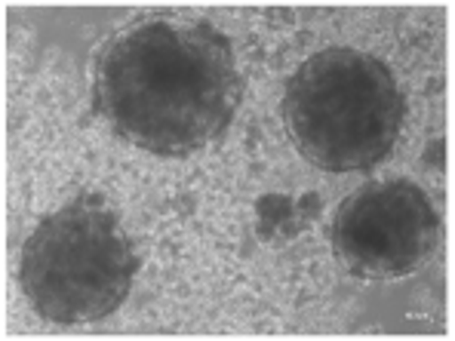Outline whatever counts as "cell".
Listing matches in <instances>:
<instances>
[{"label": "cell", "instance_id": "obj_1", "mask_svg": "<svg viewBox=\"0 0 455 341\" xmlns=\"http://www.w3.org/2000/svg\"><path fill=\"white\" fill-rule=\"evenodd\" d=\"M243 96L231 40L210 22H145L102 46L92 105L130 145L160 157L222 136Z\"/></svg>", "mask_w": 455, "mask_h": 341}, {"label": "cell", "instance_id": "obj_2", "mask_svg": "<svg viewBox=\"0 0 455 341\" xmlns=\"http://www.w3.org/2000/svg\"><path fill=\"white\" fill-rule=\"evenodd\" d=\"M406 102L391 68L332 46L305 59L283 92V123L305 160L326 172L372 170L403 130Z\"/></svg>", "mask_w": 455, "mask_h": 341}, {"label": "cell", "instance_id": "obj_3", "mask_svg": "<svg viewBox=\"0 0 455 341\" xmlns=\"http://www.w3.org/2000/svg\"><path fill=\"white\" fill-rule=\"evenodd\" d=\"M136 271L139 256L117 212L86 191L37 222L22 246L19 286L44 320L92 323L126 302Z\"/></svg>", "mask_w": 455, "mask_h": 341}, {"label": "cell", "instance_id": "obj_4", "mask_svg": "<svg viewBox=\"0 0 455 341\" xmlns=\"http://www.w3.org/2000/svg\"><path fill=\"white\" fill-rule=\"evenodd\" d=\"M330 240L336 258L354 277L400 280L434 256L440 216L427 194L406 178L366 182L341 200Z\"/></svg>", "mask_w": 455, "mask_h": 341}, {"label": "cell", "instance_id": "obj_5", "mask_svg": "<svg viewBox=\"0 0 455 341\" xmlns=\"http://www.w3.org/2000/svg\"><path fill=\"white\" fill-rule=\"evenodd\" d=\"M320 200L317 194H305L302 200H292L286 194H265L256 203L259 216V237L262 240H290L299 231H305L311 225V218L317 216Z\"/></svg>", "mask_w": 455, "mask_h": 341}]
</instances>
